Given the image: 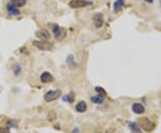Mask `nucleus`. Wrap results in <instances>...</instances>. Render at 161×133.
Here are the masks:
<instances>
[{
    "label": "nucleus",
    "mask_w": 161,
    "mask_h": 133,
    "mask_svg": "<svg viewBox=\"0 0 161 133\" xmlns=\"http://www.w3.org/2000/svg\"><path fill=\"white\" fill-rule=\"evenodd\" d=\"M27 3V0H10V5L19 8V7H23Z\"/></svg>",
    "instance_id": "nucleus-10"
},
{
    "label": "nucleus",
    "mask_w": 161,
    "mask_h": 133,
    "mask_svg": "<svg viewBox=\"0 0 161 133\" xmlns=\"http://www.w3.org/2000/svg\"><path fill=\"white\" fill-rule=\"evenodd\" d=\"M35 36L40 40H49L50 38V34H49V30H47L45 29H41L36 30L35 31Z\"/></svg>",
    "instance_id": "nucleus-6"
},
{
    "label": "nucleus",
    "mask_w": 161,
    "mask_h": 133,
    "mask_svg": "<svg viewBox=\"0 0 161 133\" xmlns=\"http://www.w3.org/2000/svg\"><path fill=\"white\" fill-rule=\"evenodd\" d=\"M0 133H11L8 128H0Z\"/></svg>",
    "instance_id": "nucleus-19"
},
{
    "label": "nucleus",
    "mask_w": 161,
    "mask_h": 133,
    "mask_svg": "<svg viewBox=\"0 0 161 133\" xmlns=\"http://www.w3.org/2000/svg\"><path fill=\"white\" fill-rule=\"evenodd\" d=\"M95 90H96L97 92H99V94H100V95L104 96L107 95V92H106V90H105L104 88H100V87H96V88H95Z\"/></svg>",
    "instance_id": "nucleus-18"
},
{
    "label": "nucleus",
    "mask_w": 161,
    "mask_h": 133,
    "mask_svg": "<svg viewBox=\"0 0 161 133\" xmlns=\"http://www.w3.org/2000/svg\"><path fill=\"white\" fill-rule=\"evenodd\" d=\"M61 96V90L57 89V90H49L44 95V99L47 102H52L57 99H58Z\"/></svg>",
    "instance_id": "nucleus-5"
},
{
    "label": "nucleus",
    "mask_w": 161,
    "mask_h": 133,
    "mask_svg": "<svg viewBox=\"0 0 161 133\" xmlns=\"http://www.w3.org/2000/svg\"><path fill=\"white\" fill-rule=\"evenodd\" d=\"M91 102H92V103H94V104L100 105V104H102V103L104 102L105 97H104V96L100 95V94H99V95H96V96H91Z\"/></svg>",
    "instance_id": "nucleus-11"
},
{
    "label": "nucleus",
    "mask_w": 161,
    "mask_h": 133,
    "mask_svg": "<svg viewBox=\"0 0 161 133\" xmlns=\"http://www.w3.org/2000/svg\"><path fill=\"white\" fill-rule=\"evenodd\" d=\"M132 110L134 114H142L145 112L144 106L141 105V103H134L132 105Z\"/></svg>",
    "instance_id": "nucleus-9"
},
{
    "label": "nucleus",
    "mask_w": 161,
    "mask_h": 133,
    "mask_svg": "<svg viewBox=\"0 0 161 133\" xmlns=\"http://www.w3.org/2000/svg\"><path fill=\"white\" fill-rule=\"evenodd\" d=\"M146 2H148V3H152L153 2V0H145Z\"/></svg>",
    "instance_id": "nucleus-20"
},
{
    "label": "nucleus",
    "mask_w": 161,
    "mask_h": 133,
    "mask_svg": "<svg viewBox=\"0 0 161 133\" xmlns=\"http://www.w3.org/2000/svg\"><path fill=\"white\" fill-rule=\"evenodd\" d=\"M6 9H7V12H8V14H11V15H14V16H17V15H19L20 14V11L18 10V8H16V7H14V6H13L12 5L10 4H8L7 5V6H6Z\"/></svg>",
    "instance_id": "nucleus-12"
},
{
    "label": "nucleus",
    "mask_w": 161,
    "mask_h": 133,
    "mask_svg": "<svg viewBox=\"0 0 161 133\" xmlns=\"http://www.w3.org/2000/svg\"><path fill=\"white\" fill-rule=\"evenodd\" d=\"M93 24L94 26L97 29L101 28L104 24V18H103V15L100 13H97L94 14L93 16Z\"/></svg>",
    "instance_id": "nucleus-7"
},
{
    "label": "nucleus",
    "mask_w": 161,
    "mask_h": 133,
    "mask_svg": "<svg viewBox=\"0 0 161 133\" xmlns=\"http://www.w3.org/2000/svg\"><path fill=\"white\" fill-rule=\"evenodd\" d=\"M138 122H139V126L146 131H152L156 127V124L147 117H141L138 120Z\"/></svg>",
    "instance_id": "nucleus-1"
},
{
    "label": "nucleus",
    "mask_w": 161,
    "mask_h": 133,
    "mask_svg": "<svg viewBox=\"0 0 161 133\" xmlns=\"http://www.w3.org/2000/svg\"><path fill=\"white\" fill-rule=\"evenodd\" d=\"M32 45L42 51H49L53 48V44L49 42V40H33Z\"/></svg>",
    "instance_id": "nucleus-2"
},
{
    "label": "nucleus",
    "mask_w": 161,
    "mask_h": 133,
    "mask_svg": "<svg viewBox=\"0 0 161 133\" xmlns=\"http://www.w3.org/2000/svg\"><path fill=\"white\" fill-rule=\"evenodd\" d=\"M124 5V0H116V1L114 3V6H113L114 11H115L116 13L119 12V11L123 8Z\"/></svg>",
    "instance_id": "nucleus-15"
},
{
    "label": "nucleus",
    "mask_w": 161,
    "mask_h": 133,
    "mask_svg": "<svg viewBox=\"0 0 161 133\" xmlns=\"http://www.w3.org/2000/svg\"><path fill=\"white\" fill-rule=\"evenodd\" d=\"M128 125H129V128L131 130L132 133H142L141 132V127L138 125V123H130Z\"/></svg>",
    "instance_id": "nucleus-14"
},
{
    "label": "nucleus",
    "mask_w": 161,
    "mask_h": 133,
    "mask_svg": "<svg viewBox=\"0 0 161 133\" xmlns=\"http://www.w3.org/2000/svg\"><path fill=\"white\" fill-rule=\"evenodd\" d=\"M74 98H75L74 94L73 92H71L70 94H68V95L65 96V101H67L68 103H73L74 101Z\"/></svg>",
    "instance_id": "nucleus-16"
},
{
    "label": "nucleus",
    "mask_w": 161,
    "mask_h": 133,
    "mask_svg": "<svg viewBox=\"0 0 161 133\" xmlns=\"http://www.w3.org/2000/svg\"><path fill=\"white\" fill-rule=\"evenodd\" d=\"M68 5L72 8L77 9V8H83V7H87L89 6H91L92 2L88 1V0H71Z\"/></svg>",
    "instance_id": "nucleus-4"
},
{
    "label": "nucleus",
    "mask_w": 161,
    "mask_h": 133,
    "mask_svg": "<svg viewBox=\"0 0 161 133\" xmlns=\"http://www.w3.org/2000/svg\"><path fill=\"white\" fill-rule=\"evenodd\" d=\"M13 71H14L15 75H18L21 72V66L18 64H14V66H13Z\"/></svg>",
    "instance_id": "nucleus-17"
},
{
    "label": "nucleus",
    "mask_w": 161,
    "mask_h": 133,
    "mask_svg": "<svg viewBox=\"0 0 161 133\" xmlns=\"http://www.w3.org/2000/svg\"><path fill=\"white\" fill-rule=\"evenodd\" d=\"M52 29H53V33L55 35V38H57L58 41L63 40L67 35L66 29L64 28H61L57 24H54L53 27H52Z\"/></svg>",
    "instance_id": "nucleus-3"
},
{
    "label": "nucleus",
    "mask_w": 161,
    "mask_h": 133,
    "mask_svg": "<svg viewBox=\"0 0 161 133\" xmlns=\"http://www.w3.org/2000/svg\"><path fill=\"white\" fill-rule=\"evenodd\" d=\"M54 80V77L49 72H44L40 75V81L42 83H50Z\"/></svg>",
    "instance_id": "nucleus-8"
},
{
    "label": "nucleus",
    "mask_w": 161,
    "mask_h": 133,
    "mask_svg": "<svg viewBox=\"0 0 161 133\" xmlns=\"http://www.w3.org/2000/svg\"><path fill=\"white\" fill-rule=\"evenodd\" d=\"M75 110L78 113H84L87 110V104L84 101H80L75 106Z\"/></svg>",
    "instance_id": "nucleus-13"
}]
</instances>
